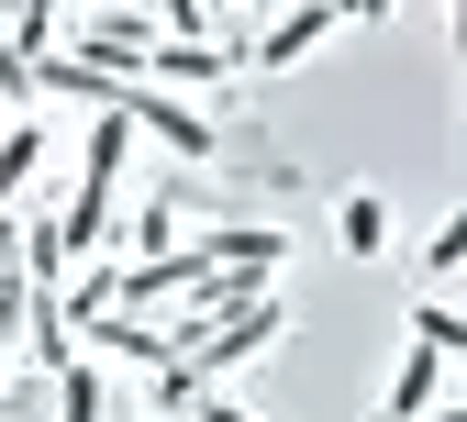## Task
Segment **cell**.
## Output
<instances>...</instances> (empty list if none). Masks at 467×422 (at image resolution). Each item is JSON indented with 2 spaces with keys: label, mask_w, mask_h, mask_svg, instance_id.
Wrapping results in <instances>:
<instances>
[{
  "label": "cell",
  "mask_w": 467,
  "mask_h": 422,
  "mask_svg": "<svg viewBox=\"0 0 467 422\" xmlns=\"http://www.w3.org/2000/svg\"><path fill=\"white\" fill-rule=\"evenodd\" d=\"M289 334V300L267 289V300H245V312H223V323H201L190 345H179V367H190V389H212V378H234L245 355H267Z\"/></svg>",
  "instance_id": "2"
},
{
  "label": "cell",
  "mask_w": 467,
  "mask_h": 422,
  "mask_svg": "<svg viewBox=\"0 0 467 422\" xmlns=\"http://www.w3.org/2000/svg\"><path fill=\"white\" fill-rule=\"evenodd\" d=\"M123 167H134V123H123V111H89L78 190H67V211H56V245H67V267L111 245V211H123Z\"/></svg>",
  "instance_id": "1"
},
{
  "label": "cell",
  "mask_w": 467,
  "mask_h": 422,
  "mask_svg": "<svg viewBox=\"0 0 467 422\" xmlns=\"http://www.w3.org/2000/svg\"><path fill=\"white\" fill-rule=\"evenodd\" d=\"M234 78V45H145V89H223Z\"/></svg>",
  "instance_id": "7"
},
{
  "label": "cell",
  "mask_w": 467,
  "mask_h": 422,
  "mask_svg": "<svg viewBox=\"0 0 467 422\" xmlns=\"http://www.w3.org/2000/svg\"><path fill=\"white\" fill-rule=\"evenodd\" d=\"M434 400H445V355H423V345H400V367H389V400H379V411H389V422H423Z\"/></svg>",
  "instance_id": "8"
},
{
  "label": "cell",
  "mask_w": 467,
  "mask_h": 422,
  "mask_svg": "<svg viewBox=\"0 0 467 422\" xmlns=\"http://www.w3.org/2000/svg\"><path fill=\"white\" fill-rule=\"evenodd\" d=\"M111 111H123L134 134H156L179 167H201V156H212V123H201V111H190L179 89H145V78H123V100H111Z\"/></svg>",
  "instance_id": "3"
},
{
  "label": "cell",
  "mask_w": 467,
  "mask_h": 422,
  "mask_svg": "<svg viewBox=\"0 0 467 422\" xmlns=\"http://www.w3.org/2000/svg\"><path fill=\"white\" fill-rule=\"evenodd\" d=\"M34 167H45V123H34V111H23V123H12V134H0V222H12V211H23V190H34Z\"/></svg>",
  "instance_id": "10"
},
{
  "label": "cell",
  "mask_w": 467,
  "mask_h": 422,
  "mask_svg": "<svg viewBox=\"0 0 467 422\" xmlns=\"http://www.w3.org/2000/svg\"><path fill=\"white\" fill-rule=\"evenodd\" d=\"M145 45H156V23L145 12H78V67H100V78H145Z\"/></svg>",
  "instance_id": "4"
},
{
  "label": "cell",
  "mask_w": 467,
  "mask_h": 422,
  "mask_svg": "<svg viewBox=\"0 0 467 422\" xmlns=\"http://www.w3.org/2000/svg\"><path fill=\"white\" fill-rule=\"evenodd\" d=\"M456 256H467V222H456V211H445V222H434V233H423V278H456Z\"/></svg>",
  "instance_id": "15"
},
{
  "label": "cell",
  "mask_w": 467,
  "mask_h": 422,
  "mask_svg": "<svg viewBox=\"0 0 467 422\" xmlns=\"http://www.w3.org/2000/svg\"><path fill=\"white\" fill-rule=\"evenodd\" d=\"M190 256H201V267H245V278H278V267H289V233H278V222H212Z\"/></svg>",
  "instance_id": "6"
},
{
  "label": "cell",
  "mask_w": 467,
  "mask_h": 422,
  "mask_svg": "<svg viewBox=\"0 0 467 422\" xmlns=\"http://www.w3.org/2000/svg\"><path fill=\"white\" fill-rule=\"evenodd\" d=\"M334 245L368 267V256L389 245V190H345V201H334Z\"/></svg>",
  "instance_id": "9"
},
{
  "label": "cell",
  "mask_w": 467,
  "mask_h": 422,
  "mask_svg": "<svg viewBox=\"0 0 467 422\" xmlns=\"http://www.w3.org/2000/svg\"><path fill=\"white\" fill-rule=\"evenodd\" d=\"M412 345H423V355H445V367L467 355V312H456L445 289H412Z\"/></svg>",
  "instance_id": "11"
},
{
  "label": "cell",
  "mask_w": 467,
  "mask_h": 422,
  "mask_svg": "<svg viewBox=\"0 0 467 422\" xmlns=\"http://www.w3.org/2000/svg\"><path fill=\"white\" fill-rule=\"evenodd\" d=\"M323 34H334V12H323V0H278V12L256 23V45H245V56L278 78V67H301V56H323Z\"/></svg>",
  "instance_id": "5"
},
{
  "label": "cell",
  "mask_w": 467,
  "mask_h": 422,
  "mask_svg": "<svg viewBox=\"0 0 467 422\" xmlns=\"http://www.w3.org/2000/svg\"><path fill=\"white\" fill-rule=\"evenodd\" d=\"M190 411H201V422H245V411H234V400H212V389H201V400H190Z\"/></svg>",
  "instance_id": "17"
},
{
  "label": "cell",
  "mask_w": 467,
  "mask_h": 422,
  "mask_svg": "<svg viewBox=\"0 0 467 422\" xmlns=\"http://www.w3.org/2000/svg\"><path fill=\"white\" fill-rule=\"evenodd\" d=\"M23 100H34V67H23V56H12V45H0V134H12V123H23Z\"/></svg>",
  "instance_id": "16"
},
{
  "label": "cell",
  "mask_w": 467,
  "mask_h": 422,
  "mask_svg": "<svg viewBox=\"0 0 467 422\" xmlns=\"http://www.w3.org/2000/svg\"><path fill=\"white\" fill-rule=\"evenodd\" d=\"M56 422H100V367H56Z\"/></svg>",
  "instance_id": "13"
},
{
  "label": "cell",
  "mask_w": 467,
  "mask_h": 422,
  "mask_svg": "<svg viewBox=\"0 0 467 422\" xmlns=\"http://www.w3.org/2000/svg\"><path fill=\"white\" fill-rule=\"evenodd\" d=\"M0 45H12L23 67H34V56H56V0H12V34H0Z\"/></svg>",
  "instance_id": "12"
},
{
  "label": "cell",
  "mask_w": 467,
  "mask_h": 422,
  "mask_svg": "<svg viewBox=\"0 0 467 422\" xmlns=\"http://www.w3.org/2000/svg\"><path fill=\"white\" fill-rule=\"evenodd\" d=\"M179 245V201H134V256H167Z\"/></svg>",
  "instance_id": "14"
}]
</instances>
